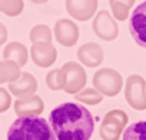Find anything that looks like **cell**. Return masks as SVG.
Instances as JSON below:
<instances>
[{
	"label": "cell",
	"mask_w": 146,
	"mask_h": 140,
	"mask_svg": "<svg viewBox=\"0 0 146 140\" xmlns=\"http://www.w3.org/2000/svg\"><path fill=\"white\" fill-rule=\"evenodd\" d=\"M12 104V96H10V92L0 87V113H5L9 110Z\"/></svg>",
	"instance_id": "obj_23"
},
{
	"label": "cell",
	"mask_w": 146,
	"mask_h": 140,
	"mask_svg": "<svg viewBox=\"0 0 146 140\" xmlns=\"http://www.w3.org/2000/svg\"><path fill=\"white\" fill-rule=\"evenodd\" d=\"M92 29H93L95 34L105 42H113L119 34L117 22L106 10H102L95 16L93 23H92Z\"/></svg>",
	"instance_id": "obj_7"
},
{
	"label": "cell",
	"mask_w": 146,
	"mask_h": 140,
	"mask_svg": "<svg viewBox=\"0 0 146 140\" xmlns=\"http://www.w3.org/2000/svg\"><path fill=\"white\" fill-rule=\"evenodd\" d=\"M7 140H57L54 131L42 117H17L7 130Z\"/></svg>",
	"instance_id": "obj_2"
},
{
	"label": "cell",
	"mask_w": 146,
	"mask_h": 140,
	"mask_svg": "<svg viewBox=\"0 0 146 140\" xmlns=\"http://www.w3.org/2000/svg\"><path fill=\"white\" fill-rule=\"evenodd\" d=\"M127 114L123 110L115 109L106 113L100 124L102 140H119L123 134V129L127 124Z\"/></svg>",
	"instance_id": "obj_5"
},
{
	"label": "cell",
	"mask_w": 146,
	"mask_h": 140,
	"mask_svg": "<svg viewBox=\"0 0 146 140\" xmlns=\"http://www.w3.org/2000/svg\"><path fill=\"white\" fill-rule=\"evenodd\" d=\"M62 72L64 77V92L69 94H78L86 86V72L82 64L78 61H67L62 66Z\"/></svg>",
	"instance_id": "obj_6"
},
{
	"label": "cell",
	"mask_w": 146,
	"mask_h": 140,
	"mask_svg": "<svg viewBox=\"0 0 146 140\" xmlns=\"http://www.w3.org/2000/svg\"><path fill=\"white\" fill-rule=\"evenodd\" d=\"M52 30L47 24H36L32 27L29 33V39L32 44L35 43H52Z\"/></svg>",
	"instance_id": "obj_17"
},
{
	"label": "cell",
	"mask_w": 146,
	"mask_h": 140,
	"mask_svg": "<svg viewBox=\"0 0 146 140\" xmlns=\"http://www.w3.org/2000/svg\"><path fill=\"white\" fill-rule=\"evenodd\" d=\"M36 90H37V80L32 73H27V72H23L17 82L9 85L10 94L16 96L17 99L33 96L36 93Z\"/></svg>",
	"instance_id": "obj_14"
},
{
	"label": "cell",
	"mask_w": 146,
	"mask_h": 140,
	"mask_svg": "<svg viewBox=\"0 0 146 140\" xmlns=\"http://www.w3.org/2000/svg\"><path fill=\"white\" fill-rule=\"evenodd\" d=\"M22 76L20 66L10 60L0 61V85L2 83H15Z\"/></svg>",
	"instance_id": "obj_16"
},
{
	"label": "cell",
	"mask_w": 146,
	"mask_h": 140,
	"mask_svg": "<svg viewBox=\"0 0 146 140\" xmlns=\"http://www.w3.org/2000/svg\"><path fill=\"white\" fill-rule=\"evenodd\" d=\"M109 6L112 9V15H113L115 20L125 22L129 17L130 9L135 6V2L133 0H127V2H113L112 0V2L109 3Z\"/></svg>",
	"instance_id": "obj_18"
},
{
	"label": "cell",
	"mask_w": 146,
	"mask_h": 140,
	"mask_svg": "<svg viewBox=\"0 0 146 140\" xmlns=\"http://www.w3.org/2000/svg\"><path fill=\"white\" fill-rule=\"evenodd\" d=\"M25 9V3L22 0H0V13L15 17L19 16Z\"/></svg>",
	"instance_id": "obj_21"
},
{
	"label": "cell",
	"mask_w": 146,
	"mask_h": 140,
	"mask_svg": "<svg viewBox=\"0 0 146 140\" xmlns=\"http://www.w3.org/2000/svg\"><path fill=\"white\" fill-rule=\"evenodd\" d=\"M57 140H90L95 130L92 113L80 103H62L49 116Z\"/></svg>",
	"instance_id": "obj_1"
},
{
	"label": "cell",
	"mask_w": 146,
	"mask_h": 140,
	"mask_svg": "<svg viewBox=\"0 0 146 140\" xmlns=\"http://www.w3.org/2000/svg\"><path fill=\"white\" fill-rule=\"evenodd\" d=\"M54 37L56 42L60 43L64 47H72L75 46L80 37V30L79 26L70 20V19H59L54 23Z\"/></svg>",
	"instance_id": "obj_9"
},
{
	"label": "cell",
	"mask_w": 146,
	"mask_h": 140,
	"mask_svg": "<svg viewBox=\"0 0 146 140\" xmlns=\"http://www.w3.org/2000/svg\"><path fill=\"white\" fill-rule=\"evenodd\" d=\"M93 87L103 96L113 97L123 89V79L117 70L112 67H102L93 75Z\"/></svg>",
	"instance_id": "obj_3"
},
{
	"label": "cell",
	"mask_w": 146,
	"mask_h": 140,
	"mask_svg": "<svg viewBox=\"0 0 146 140\" xmlns=\"http://www.w3.org/2000/svg\"><path fill=\"white\" fill-rule=\"evenodd\" d=\"M129 32L136 44L146 49V2L133 9L129 19Z\"/></svg>",
	"instance_id": "obj_8"
},
{
	"label": "cell",
	"mask_w": 146,
	"mask_h": 140,
	"mask_svg": "<svg viewBox=\"0 0 146 140\" xmlns=\"http://www.w3.org/2000/svg\"><path fill=\"white\" fill-rule=\"evenodd\" d=\"M64 7L75 20L88 22L95 16L98 10V2L96 0H67Z\"/></svg>",
	"instance_id": "obj_10"
},
{
	"label": "cell",
	"mask_w": 146,
	"mask_h": 140,
	"mask_svg": "<svg viewBox=\"0 0 146 140\" xmlns=\"http://www.w3.org/2000/svg\"><path fill=\"white\" fill-rule=\"evenodd\" d=\"M125 99L135 110H146V80L140 75H130L125 82Z\"/></svg>",
	"instance_id": "obj_4"
},
{
	"label": "cell",
	"mask_w": 146,
	"mask_h": 140,
	"mask_svg": "<svg viewBox=\"0 0 146 140\" xmlns=\"http://www.w3.org/2000/svg\"><path fill=\"white\" fill-rule=\"evenodd\" d=\"M6 40H7V29L3 23H0V46L6 43Z\"/></svg>",
	"instance_id": "obj_24"
},
{
	"label": "cell",
	"mask_w": 146,
	"mask_h": 140,
	"mask_svg": "<svg viewBox=\"0 0 146 140\" xmlns=\"http://www.w3.org/2000/svg\"><path fill=\"white\" fill-rule=\"evenodd\" d=\"M79 61L86 66V67H98L102 64L103 59H105V52L102 49L100 44L93 43V42H88L83 43L76 53Z\"/></svg>",
	"instance_id": "obj_11"
},
{
	"label": "cell",
	"mask_w": 146,
	"mask_h": 140,
	"mask_svg": "<svg viewBox=\"0 0 146 140\" xmlns=\"http://www.w3.org/2000/svg\"><path fill=\"white\" fill-rule=\"evenodd\" d=\"M123 140H146V122L140 120L127 126L123 133Z\"/></svg>",
	"instance_id": "obj_19"
},
{
	"label": "cell",
	"mask_w": 146,
	"mask_h": 140,
	"mask_svg": "<svg viewBox=\"0 0 146 140\" xmlns=\"http://www.w3.org/2000/svg\"><path fill=\"white\" fill-rule=\"evenodd\" d=\"M27 59H29V50L23 43L10 42V43L6 44V47L3 50V60L15 61L22 67L27 63Z\"/></svg>",
	"instance_id": "obj_15"
},
{
	"label": "cell",
	"mask_w": 146,
	"mask_h": 140,
	"mask_svg": "<svg viewBox=\"0 0 146 140\" xmlns=\"http://www.w3.org/2000/svg\"><path fill=\"white\" fill-rule=\"evenodd\" d=\"M30 56L36 66L49 67L57 59V50L52 43H35L30 47Z\"/></svg>",
	"instance_id": "obj_13"
},
{
	"label": "cell",
	"mask_w": 146,
	"mask_h": 140,
	"mask_svg": "<svg viewBox=\"0 0 146 140\" xmlns=\"http://www.w3.org/2000/svg\"><path fill=\"white\" fill-rule=\"evenodd\" d=\"M43 110L44 103L37 94L20 97L15 102V112L19 117H39Z\"/></svg>",
	"instance_id": "obj_12"
},
{
	"label": "cell",
	"mask_w": 146,
	"mask_h": 140,
	"mask_svg": "<svg viewBox=\"0 0 146 140\" xmlns=\"http://www.w3.org/2000/svg\"><path fill=\"white\" fill-rule=\"evenodd\" d=\"M46 85L50 90H54V92L64 89V77H63L62 67L53 69L46 75Z\"/></svg>",
	"instance_id": "obj_22"
},
{
	"label": "cell",
	"mask_w": 146,
	"mask_h": 140,
	"mask_svg": "<svg viewBox=\"0 0 146 140\" xmlns=\"http://www.w3.org/2000/svg\"><path fill=\"white\" fill-rule=\"evenodd\" d=\"M75 100H78L79 103H83V104H90V106H95V104H99L102 100H103V94L99 93L95 87L93 89H83L80 93H78L75 96Z\"/></svg>",
	"instance_id": "obj_20"
}]
</instances>
